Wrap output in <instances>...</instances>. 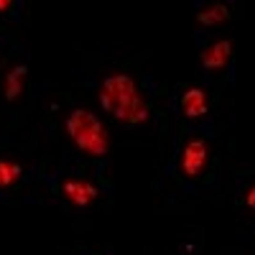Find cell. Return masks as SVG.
Returning <instances> with one entry per match:
<instances>
[{
	"label": "cell",
	"instance_id": "1",
	"mask_svg": "<svg viewBox=\"0 0 255 255\" xmlns=\"http://www.w3.org/2000/svg\"><path fill=\"white\" fill-rule=\"evenodd\" d=\"M99 98L104 109L121 122L137 124L148 117L146 107L128 76L118 75L107 79Z\"/></svg>",
	"mask_w": 255,
	"mask_h": 255
},
{
	"label": "cell",
	"instance_id": "2",
	"mask_svg": "<svg viewBox=\"0 0 255 255\" xmlns=\"http://www.w3.org/2000/svg\"><path fill=\"white\" fill-rule=\"evenodd\" d=\"M68 133L82 150L95 155L105 154L107 136L100 121L92 113L83 109L74 110L66 122Z\"/></svg>",
	"mask_w": 255,
	"mask_h": 255
},
{
	"label": "cell",
	"instance_id": "3",
	"mask_svg": "<svg viewBox=\"0 0 255 255\" xmlns=\"http://www.w3.org/2000/svg\"><path fill=\"white\" fill-rule=\"evenodd\" d=\"M63 190L72 201L79 205L88 204L97 195V190L92 185L77 180L65 182L63 185Z\"/></svg>",
	"mask_w": 255,
	"mask_h": 255
},
{
	"label": "cell",
	"instance_id": "4",
	"mask_svg": "<svg viewBox=\"0 0 255 255\" xmlns=\"http://www.w3.org/2000/svg\"><path fill=\"white\" fill-rule=\"evenodd\" d=\"M206 149L203 142L196 140L190 143L186 147L183 166L185 172L194 175L201 168L206 158Z\"/></svg>",
	"mask_w": 255,
	"mask_h": 255
},
{
	"label": "cell",
	"instance_id": "5",
	"mask_svg": "<svg viewBox=\"0 0 255 255\" xmlns=\"http://www.w3.org/2000/svg\"><path fill=\"white\" fill-rule=\"evenodd\" d=\"M230 52V43L227 40L221 41L203 53L202 56L203 63L209 68L220 67L226 63Z\"/></svg>",
	"mask_w": 255,
	"mask_h": 255
},
{
	"label": "cell",
	"instance_id": "6",
	"mask_svg": "<svg viewBox=\"0 0 255 255\" xmlns=\"http://www.w3.org/2000/svg\"><path fill=\"white\" fill-rule=\"evenodd\" d=\"M182 106L186 115L190 117L200 116L206 111L203 92L196 89L190 90L183 96Z\"/></svg>",
	"mask_w": 255,
	"mask_h": 255
},
{
	"label": "cell",
	"instance_id": "7",
	"mask_svg": "<svg viewBox=\"0 0 255 255\" xmlns=\"http://www.w3.org/2000/svg\"><path fill=\"white\" fill-rule=\"evenodd\" d=\"M228 16L227 8L220 4L199 13L197 19L204 24L211 25L224 20Z\"/></svg>",
	"mask_w": 255,
	"mask_h": 255
},
{
	"label": "cell",
	"instance_id": "8",
	"mask_svg": "<svg viewBox=\"0 0 255 255\" xmlns=\"http://www.w3.org/2000/svg\"><path fill=\"white\" fill-rule=\"evenodd\" d=\"M17 173L18 169L15 166L11 167L0 162V184L9 183Z\"/></svg>",
	"mask_w": 255,
	"mask_h": 255
}]
</instances>
